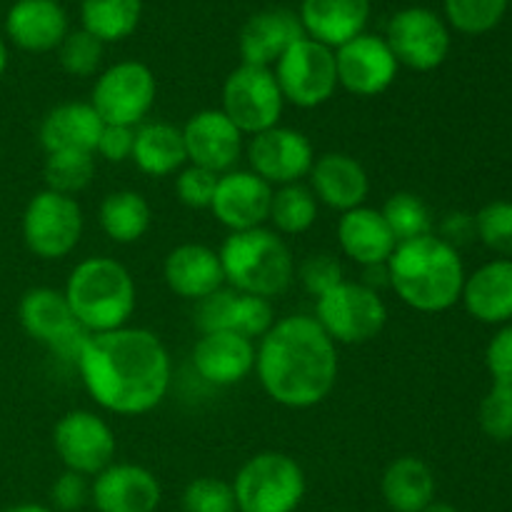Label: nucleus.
I'll use <instances>...</instances> for the list:
<instances>
[{
	"mask_svg": "<svg viewBox=\"0 0 512 512\" xmlns=\"http://www.w3.org/2000/svg\"><path fill=\"white\" fill-rule=\"evenodd\" d=\"M75 368L93 403L123 418L158 408L173 380V363L163 340L153 330L135 325L88 335Z\"/></svg>",
	"mask_w": 512,
	"mask_h": 512,
	"instance_id": "f257e3e1",
	"label": "nucleus"
},
{
	"mask_svg": "<svg viewBox=\"0 0 512 512\" xmlns=\"http://www.w3.org/2000/svg\"><path fill=\"white\" fill-rule=\"evenodd\" d=\"M338 345L313 315H288L255 345V375L273 403L310 410L323 403L338 380Z\"/></svg>",
	"mask_w": 512,
	"mask_h": 512,
	"instance_id": "f03ea898",
	"label": "nucleus"
},
{
	"mask_svg": "<svg viewBox=\"0 0 512 512\" xmlns=\"http://www.w3.org/2000/svg\"><path fill=\"white\" fill-rule=\"evenodd\" d=\"M390 290L418 313H445L460 303L465 268L458 248L435 233L398 243L388 260Z\"/></svg>",
	"mask_w": 512,
	"mask_h": 512,
	"instance_id": "7ed1b4c3",
	"label": "nucleus"
},
{
	"mask_svg": "<svg viewBox=\"0 0 512 512\" xmlns=\"http://www.w3.org/2000/svg\"><path fill=\"white\" fill-rule=\"evenodd\" d=\"M63 295L75 320L90 335L130 325L138 305L133 275L123 263L108 255L80 260L65 280Z\"/></svg>",
	"mask_w": 512,
	"mask_h": 512,
	"instance_id": "20e7f679",
	"label": "nucleus"
},
{
	"mask_svg": "<svg viewBox=\"0 0 512 512\" xmlns=\"http://www.w3.org/2000/svg\"><path fill=\"white\" fill-rule=\"evenodd\" d=\"M223 263L225 285L238 293L280 298L295 280V258L283 235L273 228L230 233L218 250Z\"/></svg>",
	"mask_w": 512,
	"mask_h": 512,
	"instance_id": "39448f33",
	"label": "nucleus"
},
{
	"mask_svg": "<svg viewBox=\"0 0 512 512\" xmlns=\"http://www.w3.org/2000/svg\"><path fill=\"white\" fill-rule=\"evenodd\" d=\"M230 485L238 512H295L308 490L298 460L280 450H263L245 460Z\"/></svg>",
	"mask_w": 512,
	"mask_h": 512,
	"instance_id": "423d86ee",
	"label": "nucleus"
},
{
	"mask_svg": "<svg viewBox=\"0 0 512 512\" xmlns=\"http://www.w3.org/2000/svg\"><path fill=\"white\" fill-rule=\"evenodd\" d=\"M315 323L335 345H365L388 325V305L360 280H343L315 298Z\"/></svg>",
	"mask_w": 512,
	"mask_h": 512,
	"instance_id": "0eeeda50",
	"label": "nucleus"
},
{
	"mask_svg": "<svg viewBox=\"0 0 512 512\" xmlns=\"http://www.w3.org/2000/svg\"><path fill=\"white\" fill-rule=\"evenodd\" d=\"M83 228L85 218L78 200L48 188L28 200L20 220L25 248L40 260L68 258L78 248Z\"/></svg>",
	"mask_w": 512,
	"mask_h": 512,
	"instance_id": "6e6552de",
	"label": "nucleus"
},
{
	"mask_svg": "<svg viewBox=\"0 0 512 512\" xmlns=\"http://www.w3.org/2000/svg\"><path fill=\"white\" fill-rule=\"evenodd\" d=\"M275 80L285 103L313 110L328 103L338 85L335 50L313 38H300L288 53L273 65Z\"/></svg>",
	"mask_w": 512,
	"mask_h": 512,
	"instance_id": "1a4fd4ad",
	"label": "nucleus"
},
{
	"mask_svg": "<svg viewBox=\"0 0 512 512\" xmlns=\"http://www.w3.org/2000/svg\"><path fill=\"white\" fill-rule=\"evenodd\" d=\"M158 80L140 60H120L98 73L90 93V105L108 125L138 128L155 105Z\"/></svg>",
	"mask_w": 512,
	"mask_h": 512,
	"instance_id": "9d476101",
	"label": "nucleus"
},
{
	"mask_svg": "<svg viewBox=\"0 0 512 512\" xmlns=\"http://www.w3.org/2000/svg\"><path fill=\"white\" fill-rule=\"evenodd\" d=\"M230 123L243 135L263 133L280 125L285 100L278 88L273 68L240 63L223 83V105H220Z\"/></svg>",
	"mask_w": 512,
	"mask_h": 512,
	"instance_id": "9b49d317",
	"label": "nucleus"
},
{
	"mask_svg": "<svg viewBox=\"0 0 512 512\" xmlns=\"http://www.w3.org/2000/svg\"><path fill=\"white\" fill-rule=\"evenodd\" d=\"M18 320L35 343L45 345L55 358L73 363L88 340V330L75 320L63 290L30 288L20 298Z\"/></svg>",
	"mask_w": 512,
	"mask_h": 512,
	"instance_id": "f8f14e48",
	"label": "nucleus"
},
{
	"mask_svg": "<svg viewBox=\"0 0 512 512\" xmlns=\"http://www.w3.org/2000/svg\"><path fill=\"white\" fill-rule=\"evenodd\" d=\"M53 450L65 470L95 478L115 463L118 440L105 418L93 410H70L55 423Z\"/></svg>",
	"mask_w": 512,
	"mask_h": 512,
	"instance_id": "ddd939ff",
	"label": "nucleus"
},
{
	"mask_svg": "<svg viewBox=\"0 0 512 512\" xmlns=\"http://www.w3.org/2000/svg\"><path fill=\"white\" fill-rule=\"evenodd\" d=\"M245 155H248V170L263 178L270 188L303 183L318 158L308 135L288 125H275L253 135L245 145Z\"/></svg>",
	"mask_w": 512,
	"mask_h": 512,
	"instance_id": "4468645a",
	"label": "nucleus"
},
{
	"mask_svg": "<svg viewBox=\"0 0 512 512\" xmlns=\"http://www.w3.org/2000/svg\"><path fill=\"white\" fill-rule=\"evenodd\" d=\"M385 43L398 65L418 73L440 68L450 53V30L440 15L428 8H405L388 23Z\"/></svg>",
	"mask_w": 512,
	"mask_h": 512,
	"instance_id": "2eb2a0df",
	"label": "nucleus"
},
{
	"mask_svg": "<svg viewBox=\"0 0 512 512\" xmlns=\"http://www.w3.org/2000/svg\"><path fill=\"white\" fill-rule=\"evenodd\" d=\"M335 68L338 85L350 95L378 98L395 83L400 65L385 38L363 33L335 48Z\"/></svg>",
	"mask_w": 512,
	"mask_h": 512,
	"instance_id": "dca6fc26",
	"label": "nucleus"
},
{
	"mask_svg": "<svg viewBox=\"0 0 512 512\" xmlns=\"http://www.w3.org/2000/svg\"><path fill=\"white\" fill-rule=\"evenodd\" d=\"M185 155L190 165L223 175L235 170L245 150V135L220 108L198 110L183 125Z\"/></svg>",
	"mask_w": 512,
	"mask_h": 512,
	"instance_id": "f3484780",
	"label": "nucleus"
},
{
	"mask_svg": "<svg viewBox=\"0 0 512 512\" xmlns=\"http://www.w3.org/2000/svg\"><path fill=\"white\" fill-rule=\"evenodd\" d=\"M273 190L253 170H228L218 178L210 213L230 233L263 228L268 225Z\"/></svg>",
	"mask_w": 512,
	"mask_h": 512,
	"instance_id": "a211bd4d",
	"label": "nucleus"
},
{
	"mask_svg": "<svg viewBox=\"0 0 512 512\" xmlns=\"http://www.w3.org/2000/svg\"><path fill=\"white\" fill-rule=\"evenodd\" d=\"M163 488L155 473L135 463L108 465L90 483V503L98 512H155Z\"/></svg>",
	"mask_w": 512,
	"mask_h": 512,
	"instance_id": "6ab92c4d",
	"label": "nucleus"
},
{
	"mask_svg": "<svg viewBox=\"0 0 512 512\" xmlns=\"http://www.w3.org/2000/svg\"><path fill=\"white\" fill-rule=\"evenodd\" d=\"M193 368L215 388L243 383L255 373V343L233 330L200 333L193 348Z\"/></svg>",
	"mask_w": 512,
	"mask_h": 512,
	"instance_id": "aec40b11",
	"label": "nucleus"
},
{
	"mask_svg": "<svg viewBox=\"0 0 512 512\" xmlns=\"http://www.w3.org/2000/svg\"><path fill=\"white\" fill-rule=\"evenodd\" d=\"M308 188L318 205L338 210L340 215L365 205L370 195L368 170L348 153L318 155L308 173Z\"/></svg>",
	"mask_w": 512,
	"mask_h": 512,
	"instance_id": "412c9836",
	"label": "nucleus"
},
{
	"mask_svg": "<svg viewBox=\"0 0 512 512\" xmlns=\"http://www.w3.org/2000/svg\"><path fill=\"white\" fill-rule=\"evenodd\" d=\"M163 280L170 293L193 303L218 293L225 288L218 250L203 243L175 245L163 260Z\"/></svg>",
	"mask_w": 512,
	"mask_h": 512,
	"instance_id": "4be33fe9",
	"label": "nucleus"
},
{
	"mask_svg": "<svg viewBox=\"0 0 512 512\" xmlns=\"http://www.w3.org/2000/svg\"><path fill=\"white\" fill-rule=\"evenodd\" d=\"M305 38L303 23L298 13L288 8H268L250 15L243 25L238 38L240 58L245 65H258V68H273L290 45Z\"/></svg>",
	"mask_w": 512,
	"mask_h": 512,
	"instance_id": "5701e85b",
	"label": "nucleus"
},
{
	"mask_svg": "<svg viewBox=\"0 0 512 512\" xmlns=\"http://www.w3.org/2000/svg\"><path fill=\"white\" fill-rule=\"evenodd\" d=\"M103 118L95 108L80 100H68L45 113L40 120L38 138L48 153H93L98 148V138L103 133Z\"/></svg>",
	"mask_w": 512,
	"mask_h": 512,
	"instance_id": "b1692460",
	"label": "nucleus"
},
{
	"mask_svg": "<svg viewBox=\"0 0 512 512\" xmlns=\"http://www.w3.org/2000/svg\"><path fill=\"white\" fill-rule=\"evenodd\" d=\"M5 33L25 53H50L68 35V15L58 0H18L8 10Z\"/></svg>",
	"mask_w": 512,
	"mask_h": 512,
	"instance_id": "393cba45",
	"label": "nucleus"
},
{
	"mask_svg": "<svg viewBox=\"0 0 512 512\" xmlns=\"http://www.w3.org/2000/svg\"><path fill=\"white\" fill-rule=\"evenodd\" d=\"M465 310L478 323L503 325L512 320V258H498L465 275Z\"/></svg>",
	"mask_w": 512,
	"mask_h": 512,
	"instance_id": "a878e982",
	"label": "nucleus"
},
{
	"mask_svg": "<svg viewBox=\"0 0 512 512\" xmlns=\"http://www.w3.org/2000/svg\"><path fill=\"white\" fill-rule=\"evenodd\" d=\"M298 18L308 38L335 50L363 35L370 0H303Z\"/></svg>",
	"mask_w": 512,
	"mask_h": 512,
	"instance_id": "bb28decb",
	"label": "nucleus"
},
{
	"mask_svg": "<svg viewBox=\"0 0 512 512\" xmlns=\"http://www.w3.org/2000/svg\"><path fill=\"white\" fill-rule=\"evenodd\" d=\"M338 245L345 258H350L360 268L388 263L390 255L398 248L383 213L378 208H368V205H360V208L340 215Z\"/></svg>",
	"mask_w": 512,
	"mask_h": 512,
	"instance_id": "cd10ccee",
	"label": "nucleus"
},
{
	"mask_svg": "<svg viewBox=\"0 0 512 512\" xmlns=\"http://www.w3.org/2000/svg\"><path fill=\"white\" fill-rule=\"evenodd\" d=\"M435 475L425 460L400 455L385 468L380 493L393 512H423L435 500Z\"/></svg>",
	"mask_w": 512,
	"mask_h": 512,
	"instance_id": "c85d7f7f",
	"label": "nucleus"
},
{
	"mask_svg": "<svg viewBox=\"0 0 512 512\" xmlns=\"http://www.w3.org/2000/svg\"><path fill=\"white\" fill-rule=\"evenodd\" d=\"M135 168L150 178H168V175L178 173L183 165H188V155H185L183 130L178 125L163 123H140L135 128V143H133V158Z\"/></svg>",
	"mask_w": 512,
	"mask_h": 512,
	"instance_id": "c756f323",
	"label": "nucleus"
},
{
	"mask_svg": "<svg viewBox=\"0 0 512 512\" xmlns=\"http://www.w3.org/2000/svg\"><path fill=\"white\" fill-rule=\"evenodd\" d=\"M153 210L138 190H113L98 208V225L118 245H133L150 230Z\"/></svg>",
	"mask_w": 512,
	"mask_h": 512,
	"instance_id": "7c9ffc66",
	"label": "nucleus"
},
{
	"mask_svg": "<svg viewBox=\"0 0 512 512\" xmlns=\"http://www.w3.org/2000/svg\"><path fill=\"white\" fill-rule=\"evenodd\" d=\"M143 0H83L80 18L83 30L103 43H118L130 38L140 23Z\"/></svg>",
	"mask_w": 512,
	"mask_h": 512,
	"instance_id": "2f4dec72",
	"label": "nucleus"
},
{
	"mask_svg": "<svg viewBox=\"0 0 512 512\" xmlns=\"http://www.w3.org/2000/svg\"><path fill=\"white\" fill-rule=\"evenodd\" d=\"M318 220V200L305 183L283 185L273 190L268 223L278 235H303Z\"/></svg>",
	"mask_w": 512,
	"mask_h": 512,
	"instance_id": "473e14b6",
	"label": "nucleus"
},
{
	"mask_svg": "<svg viewBox=\"0 0 512 512\" xmlns=\"http://www.w3.org/2000/svg\"><path fill=\"white\" fill-rule=\"evenodd\" d=\"M380 213H383L395 243H408V240L433 233V213L420 195L408 193V190L390 195Z\"/></svg>",
	"mask_w": 512,
	"mask_h": 512,
	"instance_id": "72a5a7b5",
	"label": "nucleus"
},
{
	"mask_svg": "<svg viewBox=\"0 0 512 512\" xmlns=\"http://www.w3.org/2000/svg\"><path fill=\"white\" fill-rule=\"evenodd\" d=\"M95 178L93 153H48L43 163L45 188L75 198Z\"/></svg>",
	"mask_w": 512,
	"mask_h": 512,
	"instance_id": "f704fd0d",
	"label": "nucleus"
},
{
	"mask_svg": "<svg viewBox=\"0 0 512 512\" xmlns=\"http://www.w3.org/2000/svg\"><path fill=\"white\" fill-rule=\"evenodd\" d=\"M233 290V288H230ZM275 308L273 300L260 298V295H248L233 290L230 295L228 320H225V330L243 335L248 340H260L270 328L275 325Z\"/></svg>",
	"mask_w": 512,
	"mask_h": 512,
	"instance_id": "c9c22d12",
	"label": "nucleus"
},
{
	"mask_svg": "<svg viewBox=\"0 0 512 512\" xmlns=\"http://www.w3.org/2000/svg\"><path fill=\"white\" fill-rule=\"evenodd\" d=\"M105 43L95 38L88 30H68L63 43L58 45V60L60 68L73 78H93L100 73L103 65Z\"/></svg>",
	"mask_w": 512,
	"mask_h": 512,
	"instance_id": "e433bc0d",
	"label": "nucleus"
},
{
	"mask_svg": "<svg viewBox=\"0 0 512 512\" xmlns=\"http://www.w3.org/2000/svg\"><path fill=\"white\" fill-rule=\"evenodd\" d=\"M510 0H445V15L465 35L490 33L505 18Z\"/></svg>",
	"mask_w": 512,
	"mask_h": 512,
	"instance_id": "4c0bfd02",
	"label": "nucleus"
},
{
	"mask_svg": "<svg viewBox=\"0 0 512 512\" xmlns=\"http://www.w3.org/2000/svg\"><path fill=\"white\" fill-rule=\"evenodd\" d=\"M475 218V238L493 253L510 258L512 255V203L493 200L483 205Z\"/></svg>",
	"mask_w": 512,
	"mask_h": 512,
	"instance_id": "58836bf2",
	"label": "nucleus"
},
{
	"mask_svg": "<svg viewBox=\"0 0 512 512\" xmlns=\"http://www.w3.org/2000/svg\"><path fill=\"white\" fill-rule=\"evenodd\" d=\"M183 512H238L233 485L220 478H195L183 490Z\"/></svg>",
	"mask_w": 512,
	"mask_h": 512,
	"instance_id": "ea45409f",
	"label": "nucleus"
},
{
	"mask_svg": "<svg viewBox=\"0 0 512 512\" xmlns=\"http://www.w3.org/2000/svg\"><path fill=\"white\" fill-rule=\"evenodd\" d=\"M478 423L488 438L512 440V385L493 383L478 408Z\"/></svg>",
	"mask_w": 512,
	"mask_h": 512,
	"instance_id": "a19ab883",
	"label": "nucleus"
},
{
	"mask_svg": "<svg viewBox=\"0 0 512 512\" xmlns=\"http://www.w3.org/2000/svg\"><path fill=\"white\" fill-rule=\"evenodd\" d=\"M218 173L198 168V165H183L175 173V195L180 203L190 210H210L215 188H218Z\"/></svg>",
	"mask_w": 512,
	"mask_h": 512,
	"instance_id": "79ce46f5",
	"label": "nucleus"
},
{
	"mask_svg": "<svg viewBox=\"0 0 512 512\" xmlns=\"http://www.w3.org/2000/svg\"><path fill=\"white\" fill-rule=\"evenodd\" d=\"M295 278L300 280L303 290L313 298H320L335 285L343 283V265L333 253H313L295 268Z\"/></svg>",
	"mask_w": 512,
	"mask_h": 512,
	"instance_id": "37998d69",
	"label": "nucleus"
},
{
	"mask_svg": "<svg viewBox=\"0 0 512 512\" xmlns=\"http://www.w3.org/2000/svg\"><path fill=\"white\" fill-rule=\"evenodd\" d=\"M50 503L60 512H78L90 503V483L85 475L63 470L50 485Z\"/></svg>",
	"mask_w": 512,
	"mask_h": 512,
	"instance_id": "c03bdc74",
	"label": "nucleus"
},
{
	"mask_svg": "<svg viewBox=\"0 0 512 512\" xmlns=\"http://www.w3.org/2000/svg\"><path fill=\"white\" fill-rule=\"evenodd\" d=\"M133 143H135V128L128 125H103V133L98 138V148H95V158H103L108 163H128L133 158Z\"/></svg>",
	"mask_w": 512,
	"mask_h": 512,
	"instance_id": "a18cd8bd",
	"label": "nucleus"
},
{
	"mask_svg": "<svg viewBox=\"0 0 512 512\" xmlns=\"http://www.w3.org/2000/svg\"><path fill=\"white\" fill-rule=\"evenodd\" d=\"M485 365H488L493 383H508L512 385V325H505L485 350Z\"/></svg>",
	"mask_w": 512,
	"mask_h": 512,
	"instance_id": "49530a36",
	"label": "nucleus"
},
{
	"mask_svg": "<svg viewBox=\"0 0 512 512\" xmlns=\"http://www.w3.org/2000/svg\"><path fill=\"white\" fill-rule=\"evenodd\" d=\"M475 235V218L473 215H465V213H450L448 218L443 220L440 225V235L445 243H450L453 248H458V243H465Z\"/></svg>",
	"mask_w": 512,
	"mask_h": 512,
	"instance_id": "de8ad7c7",
	"label": "nucleus"
},
{
	"mask_svg": "<svg viewBox=\"0 0 512 512\" xmlns=\"http://www.w3.org/2000/svg\"><path fill=\"white\" fill-rule=\"evenodd\" d=\"M360 270H363V278H360V283H363V285H368V288L378 290V293H380V288H390L388 263H383V265H365V268H360Z\"/></svg>",
	"mask_w": 512,
	"mask_h": 512,
	"instance_id": "09e8293b",
	"label": "nucleus"
},
{
	"mask_svg": "<svg viewBox=\"0 0 512 512\" xmlns=\"http://www.w3.org/2000/svg\"><path fill=\"white\" fill-rule=\"evenodd\" d=\"M3 512H53V510L38 503H20V505H13V508H5Z\"/></svg>",
	"mask_w": 512,
	"mask_h": 512,
	"instance_id": "8fccbe9b",
	"label": "nucleus"
},
{
	"mask_svg": "<svg viewBox=\"0 0 512 512\" xmlns=\"http://www.w3.org/2000/svg\"><path fill=\"white\" fill-rule=\"evenodd\" d=\"M423 512H460V510L455 508V505H450V503H440V500H433V503H430Z\"/></svg>",
	"mask_w": 512,
	"mask_h": 512,
	"instance_id": "3c124183",
	"label": "nucleus"
},
{
	"mask_svg": "<svg viewBox=\"0 0 512 512\" xmlns=\"http://www.w3.org/2000/svg\"><path fill=\"white\" fill-rule=\"evenodd\" d=\"M5 68H8V48H5L3 38H0V78H3Z\"/></svg>",
	"mask_w": 512,
	"mask_h": 512,
	"instance_id": "603ef678",
	"label": "nucleus"
},
{
	"mask_svg": "<svg viewBox=\"0 0 512 512\" xmlns=\"http://www.w3.org/2000/svg\"><path fill=\"white\" fill-rule=\"evenodd\" d=\"M510 3H512V0H510Z\"/></svg>",
	"mask_w": 512,
	"mask_h": 512,
	"instance_id": "864d4df0",
	"label": "nucleus"
}]
</instances>
